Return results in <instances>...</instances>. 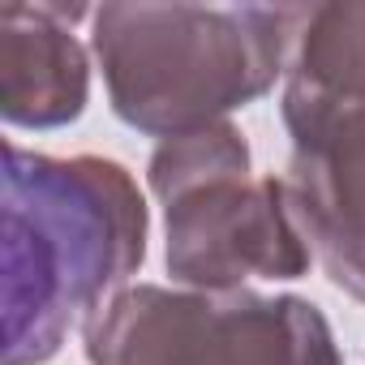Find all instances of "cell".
I'll return each instance as SVG.
<instances>
[{
    "label": "cell",
    "instance_id": "obj_6",
    "mask_svg": "<svg viewBox=\"0 0 365 365\" xmlns=\"http://www.w3.org/2000/svg\"><path fill=\"white\" fill-rule=\"evenodd\" d=\"M284 95L309 103H365V0L309 5Z\"/></svg>",
    "mask_w": 365,
    "mask_h": 365
},
{
    "label": "cell",
    "instance_id": "obj_2",
    "mask_svg": "<svg viewBox=\"0 0 365 365\" xmlns=\"http://www.w3.org/2000/svg\"><path fill=\"white\" fill-rule=\"evenodd\" d=\"M305 18L309 5L112 0L91 14V52L116 120L163 142L271 95Z\"/></svg>",
    "mask_w": 365,
    "mask_h": 365
},
{
    "label": "cell",
    "instance_id": "obj_4",
    "mask_svg": "<svg viewBox=\"0 0 365 365\" xmlns=\"http://www.w3.org/2000/svg\"><path fill=\"white\" fill-rule=\"evenodd\" d=\"M172 365H344L327 314L297 292H194Z\"/></svg>",
    "mask_w": 365,
    "mask_h": 365
},
{
    "label": "cell",
    "instance_id": "obj_3",
    "mask_svg": "<svg viewBox=\"0 0 365 365\" xmlns=\"http://www.w3.org/2000/svg\"><path fill=\"white\" fill-rule=\"evenodd\" d=\"M159 207L168 275L194 292H237L250 279H301L314 267L284 176L224 172L176 190Z\"/></svg>",
    "mask_w": 365,
    "mask_h": 365
},
{
    "label": "cell",
    "instance_id": "obj_1",
    "mask_svg": "<svg viewBox=\"0 0 365 365\" xmlns=\"http://www.w3.org/2000/svg\"><path fill=\"white\" fill-rule=\"evenodd\" d=\"M0 365H48L146 262L150 211L125 163L5 142Z\"/></svg>",
    "mask_w": 365,
    "mask_h": 365
},
{
    "label": "cell",
    "instance_id": "obj_5",
    "mask_svg": "<svg viewBox=\"0 0 365 365\" xmlns=\"http://www.w3.org/2000/svg\"><path fill=\"white\" fill-rule=\"evenodd\" d=\"M82 5H0V116L14 129H65L91 103V52L73 35Z\"/></svg>",
    "mask_w": 365,
    "mask_h": 365
}]
</instances>
